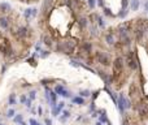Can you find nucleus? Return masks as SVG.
Masks as SVG:
<instances>
[{
    "instance_id": "nucleus-1",
    "label": "nucleus",
    "mask_w": 148,
    "mask_h": 125,
    "mask_svg": "<svg viewBox=\"0 0 148 125\" xmlns=\"http://www.w3.org/2000/svg\"><path fill=\"white\" fill-rule=\"evenodd\" d=\"M78 46V40L77 39H65L62 42H59L56 44V51L65 55H72L74 54V50Z\"/></svg>"
},
{
    "instance_id": "nucleus-2",
    "label": "nucleus",
    "mask_w": 148,
    "mask_h": 125,
    "mask_svg": "<svg viewBox=\"0 0 148 125\" xmlns=\"http://www.w3.org/2000/svg\"><path fill=\"white\" fill-rule=\"evenodd\" d=\"M94 59H95L96 63L100 64V65L104 67V68L112 65V57H110L109 54L104 52V51H96L95 55H94Z\"/></svg>"
},
{
    "instance_id": "nucleus-3",
    "label": "nucleus",
    "mask_w": 148,
    "mask_h": 125,
    "mask_svg": "<svg viewBox=\"0 0 148 125\" xmlns=\"http://www.w3.org/2000/svg\"><path fill=\"white\" fill-rule=\"evenodd\" d=\"M125 64L127 65V68L130 69V71H136V69L139 68V63H138V60H136V57H135V54H134V51L129 50L127 52H126Z\"/></svg>"
},
{
    "instance_id": "nucleus-4",
    "label": "nucleus",
    "mask_w": 148,
    "mask_h": 125,
    "mask_svg": "<svg viewBox=\"0 0 148 125\" xmlns=\"http://www.w3.org/2000/svg\"><path fill=\"white\" fill-rule=\"evenodd\" d=\"M135 111L140 119H147L148 117V103H146L143 100H138L135 103Z\"/></svg>"
},
{
    "instance_id": "nucleus-5",
    "label": "nucleus",
    "mask_w": 148,
    "mask_h": 125,
    "mask_svg": "<svg viewBox=\"0 0 148 125\" xmlns=\"http://www.w3.org/2000/svg\"><path fill=\"white\" fill-rule=\"evenodd\" d=\"M29 27L27 26H20V27H17V29L15 30V31H12V34L16 36V38L18 39V40H24V39H26L27 36H29Z\"/></svg>"
},
{
    "instance_id": "nucleus-6",
    "label": "nucleus",
    "mask_w": 148,
    "mask_h": 125,
    "mask_svg": "<svg viewBox=\"0 0 148 125\" xmlns=\"http://www.w3.org/2000/svg\"><path fill=\"white\" fill-rule=\"evenodd\" d=\"M79 48H81V52H83L85 56H90V55L92 54V51H94V46H92L91 42L85 40V42H82V43H81Z\"/></svg>"
},
{
    "instance_id": "nucleus-7",
    "label": "nucleus",
    "mask_w": 148,
    "mask_h": 125,
    "mask_svg": "<svg viewBox=\"0 0 148 125\" xmlns=\"http://www.w3.org/2000/svg\"><path fill=\"white\" fill-rule=\"evenodd\" d=\"M138 85L135 82H131L130 85H129V98H130L131 102H134V103H136L138 102Z\"/></svg>"
},
{
    "instance_id": "nucleus-8",
    "label": "nucleus",
    "mask_w": 148,
    "mask_h": 125,
    "mask_svg": "<svg viewBox=\"0 0 148 125\" xmlns=\"http://www.w3.org/2000/svg\"><path fill=\"white\" fill-rule=\"evenodd\" d=\"M117 35H121V34H129V31L131 30V25L129 22H121L118 26H117Z\"/></svg>"
},
{
    "instance_id": "nucleus-9",
    "label": "nucleus",
    "mask_w": 148,
    "mask_h": 125,
    "mask_svg": "<svg viewBox=\"0 0 148 125\" xmlns=\"http://www.w3.org/2000/svg\"><path fill=\"white\" fill-rule=\"evenodd\" d=\"M38 16V9L36 8H27L24 11V17H25V20H31V18H34Z\"/></svg>"
},
{
    "instance_id": "nucleus-10",
    "label": "nucleus",
    "mask_w": 148,
    "mask_h": 125,
    "mask_svg": "<svg viewBox=\"0 0 148 125\" xmlns=\"http://www.w3.org/2000/svg\"><path fill=\"white\" fill-rule=\"evenodd\" d=\"M53 5H55V0H43V3H42V13L43 15L48 13Z\"/></svg>"
},
{
    "instance_id": "nucleus-11",
    "label": "nucleus",
    "mask_w": 148,
    "mask_h": 125,
    "mask_svg": "<svg viewBox=\"0 0 148 125\" xmlns=\"http://www.w3.org/2000/svg\"><path fill=\"white\" fill-rule=\"evenodd\" d=\"M40 43H43L44 46H47L48 48H52V47H53V39H52V36H51L49 34H47V33L42 34Z\"/></svg>"
},
{
    "instance_id": "nucleus-12",
    "label": "nucleus",
    "mask_w": 148,
    "mask_h": 125,
    "mask_svg": "<svg viewBox=\"0 0 148 125\" xmlns=\"http://www.w3.org/2000/svg\"><path fill=\"white\" fill-rule=\"evenodd\" d=\"M53 91L56 92L57 95H61V96H64V98H70V92H69L68 90H65L64 87L61 86V85H56L55 86V89H53Z\"/></svg>"
},
{
    "instance_id": "nucleus-13",
    "label": "nucleus",
    "mask_w": 148,
    "mask_h": 125,
    "mask_svg": "<svg viewBox=\"0 0 148 125\" xmlns=\"http://www.w3.org/2000/svg\"><path fill=\"white\" fill-rule=\"evenodd\" d=\"M104 40H105V43H107L108 46H114V44H116V42H117V38H116L114 33H112V31H109V33H107V34H105V36H104Z\"/></svg>"
},
{
    "instance_id": "nucleus-14",
    "label": "nucleus",
    "mask_w": 148,
    "mask_h": 125,
    "mask_svg": "<svg viewBox=\"0 0 148 125\" xmlns=\"http://www.w3.org/2000/svg\"><path fill=\"white\" fill-rule=\"evenodd\" d=\"M118 39H119V43H121L122 46H126V47H129V46L131 44V36L129 34H121L118 35Z\"/></svg>"
},
{
    "instance_id": "nucleus-15",
    "label": "nucleus",
    "mask_w": 148,
    "mask_h": 125,
    "mask_svg": "<svg viewBox=\"0 0 148 125\" xmlns=\"http://www.w3.org/2000/svg\"><path fill=\"white\" fill-rule=\"evenodd\" d=\"M77 25L81 27V29H86L87 26H89V17H86V16H81V17H78V20H77Z\"/></svg>"
},
{
    "instance_id": "nucleus-16",
    "label": "nucleus",
    "mask_w": 148,
    "mask_h": 125,
    "mask_svg": "<svg viewBox=\"0 0 148 125\" xmlns=\"http://www.w3.org/2000/svg\"><path fill=\"white\" fill-rule=\"evenodd\" d=\"M9 25H11V22H9V18L8 17H5V16L0 17V27H1L3 30L9 29Z\"/></svg>"
},
{
    "instance_id": "nucleus-17",
    "label": "nucleus",
    "mask_w": 148,
    "mask_h": 125,
    "mask_svg": "<svg viewBox=\"0 0 148 125\" xmlns=\"http://www.w3.org/2000/svg\"><path fill=\"white\" fill-rule=\"evenodd\" d=\"M11 11H12V7L9 3H7V1L0 3V12L1 13H9Z\"/></svg>"
},
{
    "instance_id": "nucleus-18",
    "label": "nucleus",
    "mask_w": 148,
    "mask_h": 125,
    "mask_svg": "<svg viewBox=\"0 0 148 125\" xmlns=\"http://www.w3.org/2000/svg\"><path fill=\"white\" fill-rule=\"evenodd\" d=\"M129 5H130V8H131V11H133V12H136L138 9H139L140 1H139V0H130Z\"/></svg>"
},
{
    "instance_id": "nucleus-19",
    "label": "nucleus",
    "mask_w": 148,
    "mask_h": 125,
    "mask_svg": "<svg viewBox=\"0 0 148 125\" xmlns=\"http://www.w3.org/2000/svg\"><path fill=\"white\" fill-rule=\"evenodd\" d=\"M95 22H96V24H98V26H99V27H101V29H104V27H105V22H104V18L101 17L100 15H98V13H96V20H95Z\"/></svg>"
},
{
    "instance_id": "nucleus-20",
    "label": "nucleus",
    "mask_w": 148,
    "mask_h": 125,
    "mask_svg": "<svg viewBox=\"0 0 148 125\" xmlns=\"http://www.w3.org/2000/svg\"><path fill=\"white\" fill-rule=\"evenodd\" d=\"M72 100L74 104H78V106L85 104V98H82V96H74V98H72Z\"/></svg>"
},
{
    "instance_id": "nucleus-21",
    "label": "nucleus",
    "mask_w": 148,
    "mask_h": 125,
    "mask_svg": "<svg viewBox=\"0 0 148 125\" xmlns=\"http://www.w3.org/2000/svg\"><path fill=\"white\" fill-rule=\"evenodd\" d=\"M17 103V99H16V94L13 92V94L9 95V98H8V104L9 106H15Z\"/></svg>"
},
{
    "instance_id": "nucleus-22",
    "label": "nucleus",
    "mask_w": 148,
    "mask_h": 125,
    "mask_svg": "<svg viewBox=\"0 0 148 125\" xmlns=\"http://www.w3.org/2000/svg\"><path fill=\"white\" fill-rule=\"evenodd\" d=\"M49 55H51V51H49V50H40V51H39V56H40L42 59L48 57Z\"/></svg>"
},
{
    "instance_id": "nucleus-23",
    "label": "nucleus",
    "mask_w": 148,
    "mask_h": 125,
    "mask_svg": "<svg viewBox=\"0 0 148 125\" xmlns=\"http://www.w3.org/2000/svg\"><path fill=\"white\" fill-rule=\"evenodd\" d=\"M69 117H70V112H69L68 109H64V111H62V117H60V121L64 123V121H65L66 119H69Z\"/></svg>"
},
{
    "instance_id": "nucleus-24",
    "label": "nucleus",
    "mask_w": 148,
    "mask_h": 125,
    "mask_svg": "<svg viewBox=\"0 0 148 125\" xmlns=\"http://www.w3.org/2000/svg\"><path fill=\"white\" fill-rule=\"evenodd\" d=\"M79 96H82V98H90L91 96V91L90 90H82L81 92H79Z\"/></svg>"
},
{
    "instance_id": "nucleus-25",
    "label": "nucleus",
    "mask_w": 148,
    "mask_h": 125,
    "mask_svg": "<svg viewBox=\"0 0 148 125\" xmlns=\"http://www.w3.org/2000/svg\"><path fill=\"white\" fill-rule=\"evenodd\" d=\"M99 121H100V123H107V121H108L107 113H105V111H104V109H103V112H101L100 117H99Z\"/></svg>"
},
{
    "instance_id": "nucleus-26",
    "label": "nucleus",
    "mask_w": 148,
    "mask_h": 125,
    "mask_svg": "<svg viewBox=\"0 0 148 125\" xmlns=\"http://www.w3.org/2000/svg\"><path fill=\"white\" fill-rule=\"evenodd\" d=\"M127 13H129V11L126 9V11H125V9H121V12H118L117 13V17H119V18H125L127 16Z\"/></svg>"
},
{
    "instance_id": "nucleus-27",
    "label": "nucleus",
    "mask_w": 148,
    "mask_h": 125,
    "mask_svg": "<svg viewBox=\"0 0 148 125\" xmlns=\"http://www.w3.org/2000/svg\"><path fill=\"white\" fill-rule=\"evenodd\" d=\"M24 121V117H22V115H17V116L13 117V123H17V124H21Z\"/></svg>"
},
{
    "instance_id": "nucleus-28",
    "label": "nucleus",
    "mask_w": 148,
    "mask_h": 125,
    "mask_svg": "<svg viewBox=\"0 0 148 125\" xmlns=\"http://www.w3.org/2000/svg\"><path fill=\"white\" fill-rule=\"evenodd\" d=\"M129 0H121V9H125V11H126V9L129 8Z\"/></svg>"
},
{
    "instance_id": "nucleus-29",
    "label": "nucleus",
    "mask_w": 148,
    "mask_h": 125,
    "mask_svg": "<svg viewBox=\"0 0 148 125\" xmlns=\"http://www.w3.org/2000/svg\"><path fill=\"white\" fill-rule=\"evenodd\" d=\"M87 4H89L90 9H95L96 8V0H87Z\"/></svg>"
},
{
    "instance_id": "nucleus-30",
    "label": "nucleus",
    "mask_w": 148,
    "mask_h": 125,
    "mask_svg": "<svg viewBox=\"0 0 148 125\" xmlns=\"http://www.w3.org/2000/svg\"><path fill=\"white\" fill-rule=\"evenodd\" d=\"M61 111H62V109H61V108H59L57 106H56V107H53V108H52V115H53V116H59V113L61 112Z\"/></svg>"
},
{
    "instance_id": "nucleus-31",
    "label": "nucleus",
    "mask_w": 148,
    "mask_h": 125,
    "mask_svg": "<svg viewBox=\"0 0 148 125\" xmlns=\"http://www.w3.org/2000/svg\"><path fill=\"white\" fill-rule=\"evenodd\" d=\"M15 115H16V111L13 108H9L7 111V117H15Z\"/></svg>"
},
{
    "instance_id": "nucleus-32",
    "label": "nucleus",
    "mask_w": 148,
    "mask_h": 125,
    "mask_svg": "<svg viewBox=\"0 0 148 125\" xmlns=\"http://www.w3.org/2000/svg\"><path fill=\"white\" fill-rule=\"evenodd\" d=\"M104 15L108 16V17H114V15H113L112 12H110V9L107 8V7H104Z\"/></svg>"
},
{
    "instance_id": "nucleus-33",
    "label": "nucleus",
    "mask_w": 148,
    "mask_h": 125,
    "mask_svg": "<svg viewBox=\"0 0 148 125\" xmlns=\"http://www.w3.org/2000/svg\"><path fill=\"white\" fill-rule=\"evenodd\" d=\"M27 63H29V65H31V67H36V60L34 59V56L27 59Z\"/></svg>"
},
{
    "instance_id": "nucleus-34",
    "label": "nucleus",
    "mask_w": 148,
    "mask_h": 125,
    "mask_svg": "<svg viewBox=\"0 0 148 125\" xmlns=\"http://www.w3.org/2000/svg\"><path fill=\"white\" fill-rule=\"evenodd\" d=\"M64 5H66L68 8H73V0H62Z\"/></svg>"
},
{
    "instance_id": "nucleus-35",
    "label": "nucleus",
    "mask_w": 148,
    "mask_h": 125,
    "mask_svg": "<svg viewBox=\"0 0 148 125\" xmlns=\"http://www.w3.org/2000/svg\"><path fill=\"white\" fill-rule=\"evenodd\" d=\"M29 94H30V95H29V99H30V100H34V99L36 98V91H35V90H31Z\"/></svg>"
},
{
    "instance_id": "nucleus-36",
    "label": "nucleus",
    "mask_w": 148,
    "mask_h": 125,
    "mask_svg": "<svg viewBox=\"0 0 148 125\" xmlns=\"http://www.w3.org/2000/svg\"><path fill=\"white\" fill-rule=\"evenodd\" d=\"M70 64H72L73 67H81V63L78 61V60H74V59L70 60Z\"/></svg>"
},
{
    "instance_id": "nucleus-37",
    "label": "nucleus",
    "mask_w": 148,
    "mask_h": 125,
    "mask_svg": "<svg viewBox=\"0 0 148 125\" xmlns=\"http://www.w3.org/2000/svg\"><path fill=\"white\" fill-rule=\"evenodd\" d=\"M99 94H100V90H96V91H94V92H91L92 99H96V98L99 96Z\"/></svg>"
},
{
    "instance_id": "nucleus-38",
    "label": "nucleus",
    "mask_w": 148,
    "mask_h": 125,
    "mask_svg": "<svg viewBox=\"0 0 148 125\" xmlns=\"http://www.w3.org/2000/svg\"><path fill=\"white\" fill-rule=\"evenodd\" d=\"M29 124H30V125H42V124H39V123L36 121V120H34V119H30V120H29Z\"/></svg>"
},
{
    "instance_id": "nucleus-39",
    "label": "nucleus",
    "mask_w": 148,
    "mask_h": 125,
    "mask_svg": "<svg viewBox=\"0 0 148 125\" xmlns=\"http://www.w3.org/2000/svg\"><path fill=\"white\" fill-rule=\"evenodd\" d=\"M26 100H27V96H26V95H21V98H20V102H21V103L25 104Z\"/></svg>"
},
{
    "instance_id": "nucleus-40",
    "label": "nucleus",
    "mask_w": 148,
    "mask_h": 125,
    "mask_svg": "<svg viewBox=\"0 0 148 125\" xmlns=\"http://www.w3.org/2000/svg\"><path fill=\"white\" fill-rule=\"evenodd\" d=\"M44 123H45V125H52V120L51 119H44Z\"/></svg>"
},
{
    "instance_id": "nucleus-41",
    "label": "nucleus",
    "mask_w": 148,
    "mask_h": 125,
    "mask_svg": "<svg viewBox=\"0 0 148 125\" xmlns=\"http://www.w3.org/2000/svg\"><path fill=\"white\" fill-rule=\"evenodd\" d=\"M144 12L148 13V0H146V3H144Z\"/></svg>"
},
{
    "instance_id": "nucleus-42",
    "label": "nucleus",
    "mask_w": 148,
    "mask_h": 125,
    "mask_svg": "<svg viewBox=\"0 0 148 125\" xmlns=\"http://www.w3.org/2000/svg\"><path fill=\"white\" fill-rule=\"evenodd\" d=\"M64 106H65V103H64V102H60V103L57 104V107H59V108H61V109H62V108H64Z\"/></svg>"
},
{
    "instance_id": "nucleus-43",
    "label": "nucleus",
    "mask_w": 148,
    "mask_h": 125,
    "mask_svg": "<svg viewBox=\"0 0 148 125\" xmlns=\"http://www.w3.org/2000/svg\"><path fill=\"white\" fill-rule=\"evenodd\" d=\"M96 3H98V5H99V7H104V1H103V0H98Z\"/></svg>"
},
{
    "instance_id": "nucleus-44",
    "label": "nucleus",
    "mask_w": 148,
    "mask_h": 125,
    "mask_svg": "<svg viewBox=\"0 0 148 125\" xmlns=\"http://www.w3.org/2000/svg\"><path fill=\"white\" fill-rule=\"evenodd\" d=\"M25 104H26V107H27V108H30V106H31V100H30V99H27Z\"/></svg>"
},
{
    "instance_id": "nucleus-45",
    "label": "nucleus",
    "mask_w": 148,
    "mask_h": 125,
    "mask_svg": "<svg viewBox=\"0 0 148 125\" xmlns=\"http://www.w3.org/2000/svg\"><path fill=\"white\" fill-rule=\"evenodd\" d=\"M122 125H131V124H130V121H129V120H125V121L122 123Z\"/></svg>"
},
{
    "instance_id": "nucleus-46",
    "label": "nucleus",
    "mask_w": 148,
    "mask_h": 125,
    "mask_svg": "<svg viewBox=\"0 0 148 125\" xmlns=\"http://www.w3.org/2000/svg\"><path fill=\"white\" fill-rule=\"evenodd\" d=\"M95 125H101V123H100V121H96V124H95Z\"/></svg>"
},
{
    "instance_id": "nucleus-47",
    "label": "nucleus",
    "mask_w": 148,
    "mask_h": 125,
    "mask_svg": "<svg viewBox=\"0 0 148 125\" xmlns=\"http://www.w3.org/2000/svg\"><path fill=\"white\" fill-rule=\"evenodd\" d=\"M107 124H108V125H112V124H110V121H109V120H108V121H107Z\"/></svg>"
},
{
    "instance_id": "nucleus-48",
    "label": "nucleus",
    "mask_w": 148,
    "mask_h": 125,
    "mask_svg": "<svg viewBox=\"0 0 148 125\" xmlns=\"http://www.w3.org/2000/svg\"><path fill=\"white\" fill-rule=\"evenodd\" d=\"M21 125H26V124H25V123H24V121H22V123H21Z\"/></svg>"
},
{
    "instance_id": "nucleus-49",
    "label": "nucleus",
    "mask_w": 148,
    "mask_h": 125,
    "mask_svg": "<svg viewBox=\"0 0 148 125\" xmlns=\"http://www.w3.org/2000/svg\"><path fill=\"white\" fill-rule=\"evenodd\" d=\"M146 31H147V33H148V27H147V30H146Z\"/></svg>"
},
{
    "instance_id": "nucleus-50",
    "label": "nucleus",
    "mask_w": 148,
    "mask_h": 125,
    "mask_svg": "<svg viewBox=\"0 0 148 125\" xmlns=\"http://www.w3.org/2000/svg\"><path fill=\"white\" fill-rule=\"evenodd\" d=\"M0 125H5V124H0Z\"/></svg>"
}]
</instances>
